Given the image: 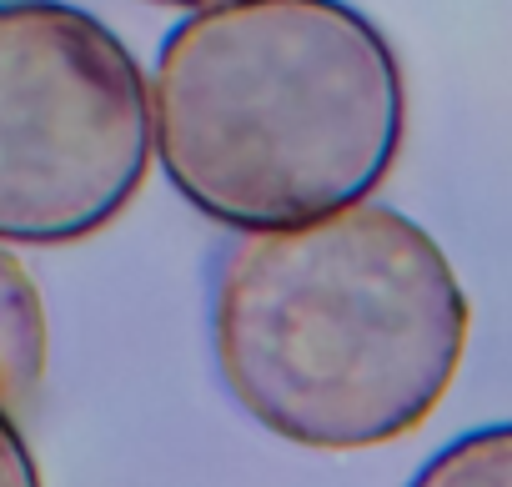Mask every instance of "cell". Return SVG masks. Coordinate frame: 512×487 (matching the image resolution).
<instances>
[{"label": "cell", "instance_id": "1", "mask_svg": "<svg viewBox=\"0 0 512 487\" xmlns=\"http://www.w3.org/2000/svg\"><path fill=\"white\" fill-rule=\"evenodd\" d=\"M462 347L467 297L447 252L377 201L236 231L211 277L221 387L256 427L312 452H362L422 427Z\"/></svg>", "mask_w": 512, "mask_h": 487}, {"label": "cell", "instance_id": "2", "mask_svg": "<svg viewBox=\"0 0 512 487\" xmlns=\"http://www.w3.org/2000/svg\"><path fill=\"white\" fill-rule=\"evenodd\" d=\"M151 151L226 231L302 226L367 201L407 136L387 36L347 0H221L156 51Z\"/></svg>", "mask_w": 512, "mask_h": 487}, {"label": "cell", "instance_id": "3", "mask_svg": "<svg viewBox=\"0 0 512 487\" xmlns=\"http://www.w3.org/2000/svg\"><path fill=\"white\" fill-rule=\"evenodd\" d=\"M151 156V81L121 36L66 0H0V241L96 236Z\"/></svg>", "mask_w": 512, "mask_h": 487}, {"label": "cell", "instance_id": "4", "mask_svg": "<svg viewBox=\"0 0 512 487\" xmlns=\"http://www.w3.org/2000/svg\"><path fill=\"white\" fill-rule=\"evenodd\" d=\"M46 382V302L0 241V407L26 417Z\"/></svg>", "mask_w": 512, "mask_h": 487}, {"label": "cell", "instance_id": "5", "mask_svg": "<svg viewBox=\"0 0 512 487\" xmlns=\"http://www.w3.org/2000/svg\"><path fill=\"white\" fill-rule=\"evenodd\" d=\"M407 487H512V422H492L447 442Z\"/></svg>", "mask_w": 512, "mask_h": 487}, {"label": "cell", "instance_id": "6", "mask_svg": "<svg viewBox=\"0 0 512 487\" xmlns=\"http://www.w3.org/2000/svg\"><path fill=\"white\" fill-rule=\"evenodd\" d=\"M0 487H41V467L11 407H0Z\"/></svg>", "mask_w": 512, "mask_h": 487}, {"label": "cell", "instance_id": "7", "mask_svg": "<svg viewBox=\"0 0 512 487\" xmlns=\"http://www.w3.org/2000/svg\"><path fill=\"white\" fill-rule=\"evenodd\" d=\"M156 6H176V11H201V6H221V0H156Z\"/></svg>", "mask_w": 512, "mask_h": 487}]
</instances>
